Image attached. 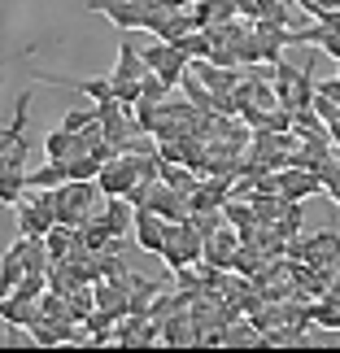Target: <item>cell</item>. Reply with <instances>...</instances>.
<instances>
[{
    "instance_id": "1",
    "label": "cell",
    "mask_w": 340,
    "mask_h": 353,
    "mask_svg": "<svg viewBox=\"0 0 340 353\" xmlns=\"http://www.w3.org/2000/svg\"><path fill=\"white\" fill-rule=\"evenodd\" d=\"M97 179H66L61 188H48V201H52V214L57 223L66 227H83L92 214H97Z\"/></svg>"
},
{
    "instance_id": "2",
    "label": "cell",
    "mask_w": 340,
    "mask_h": 353,
    "mask_svg": "<svg viewBox=\"0 0 340 353\" xmlns=\"http://www.w3.org/2000/svg\"><path fill=\"white\" fill-rule=\"evenodd\" d=\"M201 249H206V240H201V232L192 223H166V244H161V257H166L170 270L179 266H197L201 262Z\"/></svg>"
},
{
    "instance_id": "3",
    "label": "cell",
    "mask_w": 340,
    "mask_h": 353,
    "mask_svg": "<svg viewBox=\"0 0 340 353\" xmlns=\"http://www.w3.org/2000/svg\"><path fill=\"white\" fill-rule=\"evenodd\" d=\"M13 210H18V236H39V240H44L52 227H57V214H52L48 188H35V196H22Z\"/></svg>"
},
{
    "instance_id": "4",
    "label": "cell",
    "mask_w": 340,
    "mask_h": 353,
    "mask_svg": "<svg viewBox=\"0 0 340 353\" xmlns=\"http://www.w3.org/2000/svg\"><path fill=\"white\" fill-rule=\"evenodd\" d=\"M144 61H148V70H153L166 88H174L183 79V70L192 65V61H188V52L174 44V39H157L153 48H144Z\"/></svg>"
},
{
    "instance_id": "5",
    "label": "cell",
    "mask_w": 340,
    "mask_h": 353,
    "mask_svg": "<svg viewBox=\"0 0 340 353\" xmlns=\"http://www.w3.org/2000/svg\"><path fill=\"white\" fill-rule=\"evenodd\" d=\"M88 9L105 13L118 31H144V26H148V9L135 5V0H88Z\"/></svg>"
},
{
    "instance_id": "6",
    "label": "cell",
    "mask_w": 340,
    "mask_h": 353,
    "mask_svg": "<svg viewBox=\"0 0 340 353\" xmlns=\"http://www.w3.org/2000/svg\"><path fill=\"white\" fill-rule=\"evenodd\" d=\"M135 244H140L144 253H161V244H166V219L153 214L148 205L135 210Z\"/></svg>"
},
{
    "instance_id": "7",
    "label": "cell",
    "mask_w": 340,
    "mask_h": 353,
    "mask_svg": "<svg viewBox=\"0 0 340 353\" xmlns=\"http://www.w3.org/2000/svg\"><path fill=\"white\" fill-rule=\"evenodd\" d=\"M240 249V236L231 232V227H219V232H210L206 236V249H201V262H210V266H223L231 270V257H236Z\"/></svg>"
},
{
    "instance_id": "8",
    "label": "cell",
    "mask_w": 340,
    "mask_h": 353,
    "mask_svg": "<svg viewBox=\"0 0 340 353\" xmlns=\"http://www.w3.org/2000/svg\"><path fill=\"white\" fill-rule=\"evenodd\" d=\"M279 196L283 201H297V196H310V192H323V179H319V170H306V166H297V170H279Z\"/></svg>"
},
{
    "instance_id": "9",
    "label": "cell",
    "mask_w": 340,
    "mask_h": 353,
    "mask_svg": "<svg viewBox=\"0 0 340 353\" xmlns=\"http://www.w3.org/2000/svg\"><path fill=\"white\" fill-rule=\"evenodd\" d=\"M148 74V61H144V52H135L127 39L118 44V65H114V74H110V83H140V79Z\"/></svg>"
},
{
    "instance_id": "10",
    "label": "cell",
    "mask_w": 340,
    "mask_h": 353,
    "mask_svg": "<svg viewBox=\"0 0 340 353\" xmlns=\"http://www.w3.org/2000/svg\"><path fill=\"white\" fill-rule=\"evenodd\" d=\"M0 319H5L9 327H31V323L39 319V301H26V296L9 292L5 301H0Z\"/></svg>"
},
{
    "instance_id": "11",
    "label": "cell",
    "mask_w": 340,
    "mask_h": 353,
    "mask_svg": "<svg viewBox=\"0 0 340 353\" xmlns=\"http://www.w3.org/2000/svg\"><path fill=\"white\" fill-rule=\"evenodd\" d=\"M161 292V279H144V275H131V292H127V314H144L153 310V296Z\"/></svg>"
},
{
    "instance_id": "12",
    "label": "cell",
    "mask_w": 340,
    "mask_h": 353,
    "mask_svg": "<svg viewBox=\"0 0 340 353\" xmlns=\"http://www.w3.org/2000/svg\"><path fill=\"white\" fill-rule=\"evenodd\" d=\"M44 153L52 157V161H70L74 153H88L83 148V140H79V131H52V135H44Z\"/></svg>"
},
{
    "instance_id": "13",
    "label": "cell",
    "mask_w": 340,
    "mask_h": 353,
    "mask_svg": "<svg viewBox=\"0 0 340 353\" xmlns=\"http://www.w3.org/2000/svg\"><path fill=\"white\" fill-rule=\"evenodd\" d=\"M44 83L66 88V92H79V97H92V101H110V97H114V83H110V79H83V83H70V79H52V74H44Z\"/></svg>"
},
{
    "instance_id": "14",
    "label": "cell",
    "mask_w": 340,
    "mask_h": 353,
    "mask_svg": "<svg viewBox=\"0 0 340 353\" xmlns=\"http://www.w3.org/2000/svg\"><path fill=\"white\" fill-rule=\"evenodd\" d=\"M70 179V170H66V161H44L39 170H26V192H35V188H61Z\"/></svg>"
},
{
    "instance_id": "15",
    "label": "cell",
    "mask_w": 340,
    "mask_h": 353,
    "mask_svg": "<svg viewBox=\"0 0 340 353\" xmlns=\"http://www.w3.org/2000/svg\"><path fill=\"white\" fill-rule=\"evenodd\" d=\"M105 223H110V232L127 240V232L135 227V214L127 210V196H105Z\"/></svg>"
},
{
    "instance_id": "16",
    "label": "cell",
    "mask_w": 340,
    "mask_h": 353,
    "mask_svg": "<svg viewBox=\"0 0 340 353\" xmlns=\"http://www.w3.org/2000/svg\"><path fill=\"white\" fill-rule=\"evenodd\" d=\"M101 166H105V161H101L97 153H74L70 161H66L70 179H97V174H101Z\"/></svg>"
},
{
    "instance_id": "17",
    "label": "cell",
    "mask_w": 340,
    "mask_h": 353,
    "mask_svg": "<svg viewBox=\"0 0 340 353\" xmlns=\"http://www.w3.org/2000/svg\"><path fill=\"white\" fill-rule=\"evenodd\" d=\"M319 179H323V192H332L336 196V205H340V161H323L319 166Z\"/></svg>"
},
{
    "instance_id": "18",
    "label": "cell",
    "mask_w": 340,
    "mask_h": 353,
    "mask_svg": "<svg viewBox=\"0 0 340 353\" xmlns=\"http://www.w3.org/2000/svg\"><path fill=\"white\" fill-rule=\"evenodd\" d=\"M92 122H101V110H70L61 127L66 131H83V127H92Z\"/></svg>"
},
{
    "instance_id": "19",
    "label": "cell",
    "mask_w": 340,
    "mask_h": 353,
    "mask_svg": "<svg viewBox=\"0 0 340 353\" xmlns=\"http://www.w3.org/2000/svg\"><path fill=\"white\" fill-rule=\"evenodd\" d=\"M301 9L310 13V18H319L323 9H340V0H301Z\"/></svg>"
},
{
    "instance_id": "20",
    "label": "cell",
    "mask_w": 340,
    "mask_h": 353,
    "mask_svg": "<svg viewBox=\"0 0 340 353\" xmlns=\"http://www.w3.org/2000/svg\"><path fill=\"white\" fill-rule=\"evenodd\" d=\"M314 22H323V26H328V31H336V35H340V9H323Z\"/></svg>"
},
{
    "instance_id": "21",
    "label": "cell",
    "mask_w": 340,
    "mask_h": 353,
    "mask_svg": "<svg viewBox=\"0 0 340 353\" xmlns=\"http://www.w3.org/2000/svg\"><path fill=\"white\" fill-rule=\"evenodd\" d=\"M9 292H13V279L5 275V270H0V301H5V296H9Z\"/></svg>"
},
{
    "instance_id": "22",
    "label": "cell",
    "mask_w": 340,
    "mask_h": 353,
    "mask_svg": "<svg viewBox=\"0 0 340 353\" xmlns=\"http://www.w3.org/2000/svg\"><path fill=\"white\" fill-rule=\"evenodd\" d=\"M332 148L340 153V127H332Z\"/></svg>"
},
{
    "instance_id": "23",
    "label": "cell",
    "mask_w": 340,
    "mask_h": 353,
    "mask_svg": "<svg viewBox=\"0 0 340 353\" xmlns=\"http://www.w3.org/2000/svg\"><path fill=\"white\" fill-rule=\"evenodd\" d=\"M297 5H301V0H297Z\"/></svg>"
},
{
    "instance_id": "24",
    "label": "cell",
    "mask_w": 340,
    "mask_h": 353,
    "mask_svg": "<svg viewBox=\"0 0 340 353\" xmlns=\"http://www.w3.org/2000/svg\"><path fill=\"white\" fill-rule=\"evenodd\" d=\"M336 74H340V70H336Z\"/></svg>"
}]
</instances>
